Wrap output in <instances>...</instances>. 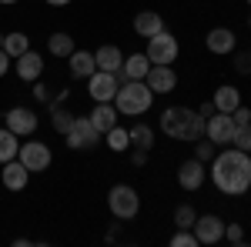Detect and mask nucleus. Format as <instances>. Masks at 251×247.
I'll list each match as a JSON object with an SVG mask.
<instances>
[{
  "label": "nucleus",
  "mask_w": 251,
  "mask_h": 247,
  "mask_svg": "<svg viewBox=\"0 0 251 247\" xmlns=\"http://www.w3.org/2000/svg\"><path fill=\"white\" fill-rule=\"evenodd\" d=\"M211 180L225 197H241L251 190V154L228 147L211 157Z\"/></svg>",
  "instance_id": "obj_1"
},
{
  "label": "nucleus",
  "mask_w": 251,
  "mask_h": 247,
  "mask_svg": "<svg viewBox=\"0 0 251 247\" xmlns=\"http://www.w3.org/2000/svg\"><path fill=\"white\" fill-rule=\"evenodd\" d=\"M161 134H168L171 140H201L204 137V117L191 107H168L161 114Z\"/></svg>",
  "instance_id": "obj_2"
},
{
  "label": "nucleus",
  "mask_w": 251,
  "mask_h": 247,
  "mask_svg": "<svg viewBox=\"0 0 251 247\" xmlns=\"http://www.w3.org/2000/svg\"><path fill=\"white\" fill-rule=\"evenodd\" d=\"M154 104V90L144 84V80H124L114 94V107L121 117H141L151 111Z\"/></svg>",
  "instance_id": "obj_3"
},
{
  "label": "nucleus",
  "mask_w": 251,
  "mask_h": 247,
  "mask_svg": "<svg viewBox=\"0 0 251 247\" xmlns=\"http://www.w3.org/2000/svg\"><path fill=\"white\" fill-rule=\"evenodd\" d=\"M107 207H111V214L117 221H131L141 210V197H137V190L131 184H114L107 190Z\"/></svg>",
  "instance_id": "obj_4"
},
{
  "label": "nucleus",
  "mask_w": 251,
  "mask_h": 247,
  "mask_svg": "<svg viewBox=\"0 0 251 247\" xmlns=\"http://www.w3.org/2000/svg\"><path fill=\"white\" fill-rule=\"evenodd\" d=\"M64 137H67V147L71 151H91V147L100 144V131L91 124V117H74L71 131L64 134Z\"/></svg>",
  "instance_id": "obj_5"
},
{
  "label": "nucleus",
  "mask_w": 251,
  "mask_h": 247,
  "mask_svg": "<svg viewBox=\"0 0 251 247\" xmlns=\"http://www.w3.org/2000/svg\"><path fill=\"white\" fill-rule=\"evenodd\" d=\"M17 160H20V164H24L30 174H40V171H47V167H50L54 154H50V147H47L44 140H27V144H20Z\"/></svg>",
  "instance_id": "obj_6"
},
{
  "label": "nucleus",
  "mask_w": 251,
  "mask_h": 247,
  "mask_svg": "<svg viewBox=\"0 0 251 247\" xmlns=\"http://www.w3.org/2000/svg\"><path fill=\"white\" fill-rule=\"evenodd\" d=\"M148 60L151 64H174L177 54H181V47H177V37H171L168 30H161L154 37H148Z\"/></svg>",
  "instance_id": "obj_7"
},
{
  "label": "nucleus",
  "mask_w": 251,
  "mask_h": 247,
  "mask_svg": "<svg viewBox=\"0 0 251 247\" xmlns=\"http://www.w3.org/2000/svg\"><path fill=\"white\" fill-rule=\"evenodd\" d=\"M204 137L211 140L214 147H225V144H231V137H234V120H231V114H221V111H214V114L204 120Z\"/></svg>",
  "instance_id": "obj_8"
},
{
  "label": "nucleus",
  "mask_w": 251,
  "mask_h": 247,
  "mask_svg": "<svg viewBox=\"0 0 251 247\" xmlns=\"http://www.w3.org/2000/svg\"><path fill=\"white\" fill-rule=\"evenodd\" d=\"M117 87H121L117 74H107V70H94V74L87 77V94L94 97V104H107V100H114Z\"/></svg>",
  "instance_id": "obj_9"
},
{
  "label": "nucleus",
  "mask_w": 251,
  "mask_h": 247,
  "mask_svg": "<svg viewBox=\"0 0 251 247\" xmlns=\"http://www.w3.org/2000/svg\"><path fill=\"white\" fill-rule=\"evenodd\" d=\"M144 84L157 94H174V87H177V74H174L171 64H151V70L144 77Z\"/></svg>",
  "instance_id": "obj_10"
},
{
  "label": "nucleus",
  "mask_w": 251,
  "mask_h": 247,
  "mask_svg": "<svg viewBox=\"0 0 251 247\" xmlns=\"http://www.w3.org/2000/svg\"><path fill=\"white\" fill-rule=\"evenodd\" d=\"M37 114L34 111H27V107H10L7 117H3V127H10V131L17 134V137H30V134L37 131Z\"/></svg>",
  "instance_id": "obj_11"
},
{
  "label": "nucleus",
  "mask_w": 251,
  "mask_h": 247,
  "mask_svg": "<svg viewBox=\"0 0 251 247\" xmlns=\"http://www.w3.org/2000/svg\"><path fill=\"white\" fill-rule=\"evenodd\" d=\"M191 230H194V237H198V244H218L225 237V221L218 214H204V217L194 221Z\"/></svg>",
  "instance_id": "obj_12"
},
{
  "label": "nucleus",
  "mask_w": 251,
  "mask_h": 247,
  "mask_svg": "<svg viewBox=\"0 0 251 247\" xmlns=\"http://www.w3.org/2000/svg\"><path fill=\"white\" fill-rule=\"evenodd\" d=\"M204 180H208V167H204V160H198V157L184 160V164L177 167V184L184 190H198Z\"/></svg>",
  "instance_id": "obj_13"
},
{
  "label": "nucleus",
  "mask_w": 251,
  "mask_h": 247,
  "mask_svg": "<svg viewBox=\"0 0 251 247\" xmlns=\"http://www.w3.org/2000/svg\"><path fill=\"white\" fill-rule=\"evenodd\" d=\"M14 70H17V77L27 84H34V80H40V74H44V57H40L37 50H27V54H20V57H14Z\"/></svg>",
  "instance_id": "obj_14"
},
{
  "label": "nucleus",
  "mask_w": 251,
  "mask_h": 247,
  "mask_svg": "<svg viewBox=\"0 0 251 247\" xmlns=\"http://www.w3.org/2000/svg\"><path fill=\"white\" fill-rule=\"evenodd\" d=\"M0 180H3V187H7V190H24V187H27V180H30V171L14 157V160L0 164Z\"/></svg>",
  "instance_id": "obj_15"
},
{
  "label": "nucleus",
  "mask_w": 251,
  "mask_h": 247,
  "mask_svg": "<svg viewBox=\"0 0 251 247\" xmlns=\"http://www.w3.org/2000/svg\"><path fill=\"white\" fill-rule=\"evenodd\" d=\"M148 70H151L148 54H131V57H124V64H121L117 80H121V84H124V80H144V77H148Z\"/></svg>",
  "instance_id": "obj_16"
},
{
  "label": "nucleus",
  "mask_w": 251,
  "mask_h": 247,
  "mask_svg": "<svg viewBox=\"0 0 251 247\" xmlns=\"http://www.w3.org/2000/svg\"><path fill=\"white\" fill-rule=\"evenodd\" d=\"M94 60H97V70L117 74L121 64H124V54H121V47H114V44H104V47H97V50H94Z\"/></svg>",
  "instance_id": "obj_17"
},
{
  "label": "nucleus",
  "mask_w": 251,
  "mask_h": 247,
  "mask_svg": "<svg viewBox=\"0 0 251 247\" xmlns=\"http://www.w3.org/2000/svg\"><path fill=\"white\" fill-rule=\"evenodd\" d=\"M164 30V20H161V14L157 10H141L134 17V34L137 37H154V34H161Z\"/></svg>",
  "instance_id": "obj_18"
},
{
  "label": "nucleus",
  "mask_w": 251,
  "mask_h": 247,
  "mask_svg": "<svg viewBox=\"0 0 251 247\" xmlns=\"http://www.w3.org/2000/svg\"><path fill=\"white\" fill-rule=\"evenodd\" d=\"M204 44H208V50H211V54H231L234 44H238V37H234L228 27H214V30H208Z\"/></svg>",
  "instance_id": "obj_19"
},
{
  "label": "nucleus",
  "mask_w": 251,
  "mask_h": 247,
  "mask_svg": "<svg viewBox=\"0 0 251 247\" xmlns=\"http://www.w3.org/2000/svg\"><path fill=\"white\" fill-rule=\"evenodd\" d=\"M117 107H114V100H107V104H97L94 111H91V124H94L97 131H100V137L111 131V127H117Z\"/></svg>",
  "instance_id": "obj_20"
},
{
  "label": "nucleus",
  "mask_w": 251,
  "mask_h": 247,
  "mask_svg": "<svg viewBox=\"0 0 251 247\" xmlns=\"http://www.w3.org/2000/svg\"><path fill=\"white\" fill-rule=\"evenodd\" d=\"M67 60H71V77H77V80H87L97 70V60L91 50H74Z\"/></svg>",
  "instance_id": "obj_21"
},
{
  "label": "nucleus",
  "mask_w": 251,
  "mask_h": 247,
  "mask_svg": "<svg viewBox=\"0 0 251 247\" xmlns=\"http://www.w3.org/2000/svg\"><path fill=\"white\" fill-rule=\"evenodd\" d=\"M214 111H221V114H231L234 107L241 104V94H238V87H231V84H225V87H218L214 90Z\"/></svg>",
  "instance_id": "obj_22"
},
{
  "label": "nucleus",
  "mask_w": 251,
  "mask_h": 247,
  "mask_svg": "<svg viewBox=\"0 0 251 247\" xmlns=\"http://www.w3.org/2000/svg\"><path fill=\"white\" fill-rule=\"evenodd\" d=\"M47 50H50L54 57H71L77 47H74V37H71V34L57 30V34H50V37H47Z\"/></svg>",
  "instance_id": "obj_23"
},
{
  "label": "nucleus",
  "mask_w": 251,
  "mask_h": 247,
  "mask_svg": "<svg viewBox=\"0 0 251 247\" xmlns=\"http://www.w3.org/2000/svg\"><path fill=\"white\" fill-rule=\"evenodd\" d=\"M20 151V137L10 127H0V164H7V160H14Z\"/></svg>",
  "instance_id": "obj_24"
},
{
  "label": "nucleus",
  "mask_w": 251,
  "mask_h": 247,
  "mask_svg": "<svg viewBox=\"0 0 251 247\" xmlns=\"http://www.w3.org/2000/svg\"><path fill=\"white\" fill-rule=\"evenodd\" d=\"M3 50H7L10 57H20V54H27V50H30V37H27V34H20V30L3 34Z\"/></svg>",
  "instance_id": "obj_25"
},
{
  "label": "nucleus",
  "mask_w": 251,
  "mask_h": 247,
  "mask_svg": "<svg viewBox=\"0 0 251 247\" xmlns=\"http://www.w3.org/2000/svg\"><path fill=\"white\" fill-rule=\"evenodd\" d=\"M127 134H131V147H141V151H151L154 147V131L148 124H134Z\"/></svg>",
  "instance_id": "obj_26"
},
{
  "label": "nucleus",
  "mask_w": 251,
  "mask_h": 247,
  "mask_svg": "<svg viewBox=\"0 0 251 247\" xmlns=\"http://www.w3.org/2000/svg\"><path fill=\"white\" fill-rule=\"evenodd\" d=\"M50 124H54V131H57V134H67V131H71V124H74V114H71L64 104H50Z\"/></svg>",
  "instance_id": "obj_27"
},
{
  "label": "nucleus",
  "mask_w": 251,
  "mask_h": 247,
  "mask_svg": "<svg viewBox=\"0 0 251 247\" xmlns=\"http://www.w3.org/2000/svg\"><path fill=\"white\" fill-rule=\"evenodd\" d=\"M104 137H107V147H111L114 154H124L127 147H131V134L124 131V127H111Z\"/></svg>",
  "instance_id": "obj_28"
},
{
  "label": "nucleus",
  "mask_w": 251,
  "mask_h": 247,
  "mask_svg": "<svg viewBox=\"0 0 251 247\" xmlns=\"http://www.w3.org/2000/svg\"><path fill=\"white\" fill-rule=\"evenodd\" d=\"M231 147H238V151H248V154H251V120H248V124H238V127H234Z\"/></svg>",
  "instance_id": "obj_29"
},
{
  "label": "nucleus",
  "mask_w": 251,
  "mask_h": 247,
  "mask_svg": "<svg viewBox=\"0 0 251 247\" xmlns=\"http://www.w3.org/2000/svg\"><path fill=\"white\" fill-rule=\"evenodd\" d=\"M194 221H198V214H194V207H188V204H181V207L174 210V224L181 230H191Z\"/></svg>",
  "instance_id": "obj_30"
},
{
  "label": "nucleus",
  "mask_w": 251,
  "mask_h": 247,
  "mask_svg": "<svg viewBox=\"0 0 251 247\" xmlns=\"http://www.w3.org/2000/svg\"><path fill=\"white\" fill-rule=\"evenodd\" d=\"M171 247H198V237H194V230H181L171 237Z\"/></svg>",
  "instance_id": "obj_31"
},
{
  "label": "nucleus",
  "mask_w": 251,
  "mask_h": 247,
  "mask_svg": "<svg viewBox=\"0 0 251 247\" xmlns=\"http://www.w3.org/2000/svg\"><path fill=\"white\" fill-rule=\"evenodd\" d=\"M194 157L208 164V160L214 157V144H211V140H204V144H198V140H194Z\"/></svg>",
  "instance_id": "obj_32"
},
{
  "label": "nucleus",
  "mask_w": 251,
  "mask_h": 247,
  "mask_svg": "<svg viewBox=\"0 0 251 247\" xmlns=\"http://www.w3.org/2000/svg\"><path fill=\"white\" fill-rule=\"evenodd\" d=\"M225 237L231 244H245V227L241 224H225Z\"/></svg>",
  "instance_id": "obj_33"
},
{
  "label": "nucleus",
  "mask_w": 251,
  "mask_h": 247,
  "mask_svg": "<svg viewBox=\"0 0 251 247\" xmlns=\"http://www.w3.org/2000/svg\"><path fill=\"white\" fill-rule=\"evenodd\" d=\"M234 70L241 77H248L251 74V54H238V57H234Z\"/></svg>",
  "instance_id": "obj_34"
},
{
  "label": "nucleus",
  "mask_w": 251,
  "mask_h": 247,
  "mask_svg": "<svg viewBox=\"0 0 251 247\" xmlns=\"http://www.w3.org/2000/svg\"><path fill=\"white\" fill-rule=\"evenodd\" d=\"M231 120H234V127H238V124H248V120H251V111L245 107V104H238V107L231 111Z\"/></svg>",
  "instance_id": "obj_35"
},
{
  "label": "nucleus",
  "mask_w": 251,
  "mask_h": 247,
  "mask_svg": "<svg viewBox=\"0 0 251 247\" xmlns=\"http://www.w3.org/2000/svg\"><path fill=\"white\" fill-rule=\"evenodd\" d=\"M148 154H151V151H141V147H134V151H131V164H134V167H144V164H148Z\"/></svg>",
  "instance_id": "obj_36"
},
{
  "label": "nucleus",
  "mask_w": 251,
  "mask_h": 247,
  "mask_svg": "<svg viewBox=\"0 0 251 247\" xmlns=\"http://www.w3.org/2000/svg\"><path fill=\"white\" fill-rule=\"evenodd\" d=\"M34 97H37V100H44V104H50V87H44V84H37V80H34Z\"/></svg>",
  "instance_id": "obj_37"
},
{
  "label": "nucleus",
  "mask_w": 251,
  "mask_h": 247,
  "mask_svg": "<svg viewBox=\"0 0 251 247\" xmlns=\"http://www.w3.org/2000/svg\"><path fill=\"white\" fill-rule=\"evenodd\" d=\"M10 67H14V57H10V54H7V50H3V47H0V77L7 74V70H10Z\"/></svg>",
  "instance_id": "obj_38"
},
{
  "label": "nucleus",
  "mask_w": 251,
  "mask_h": 247,
  "mask_svg": "<svg viewBox=\"0 0 251 247\" xmlns=\"http://www.w3.org/2000/svg\"><path fill=\"white\" fill-rule=\"evenodd\" d=\"M198 114H201L204 120H208V117L214 114V104H211V100H208V104H201V107H198Z\"/></svg>",
  "instance_id": "obj_39"
},
{
  "label": "nucleus",
  "mask_w": 251,
  "mask_h": 247,
  "mask_svg": "<svg viewBox=\"0 0 251 247\" xmlns=\"http://www.w3.org/2000/svg\"><path fill=\"white\" fill-rule=\"evenodd\" d=\"M44 3H50V7H67V3H74V0H44Z\"/></svg>",
  "instance_id": "obj_40"
},
{
  "label": "nucleus",
  "mask_w": 251,
  "mask_h": 247,
  "mask_svg": "<svg viewBox=\"0 0 251 247\" xmlns=\"http://www.w3.org/2000/svg\"><path fill=\"white\" fill-rule=\"evenodd\" d=\"M0 3H20V0H0Z\"/></svg>",
  "instance_id": "obj_41"
},
{
  "label": "nucleus",
  "mask_w": 251,
  "mask_h": 247,
  "mask_svg": "<svg viewBox=\"0 0 251 247\" xmlns=\"http://www.w3.org/2000/svg\"><path fill=\"white\" fill-rule=\"evenodd\" d=\"M248 27H251V17H248Z\"/></svg>",
  "instance_id": "obj_42"
},
{
  "label": "nucleus",
  "mask_w": 251,
  "mask_h": 247,
  "mask_svg": "<svg viewBox=\"0 0 251 247\" xmlns=\"http://www.w3.org/2000/svg\"><path fill=\"white\" fill-rule=\"evenodd\" d=\"M248 7H251V0H248Z\"/></svg>",
  "instance_id": "obj_43"
}]
</instances>
